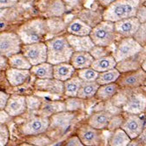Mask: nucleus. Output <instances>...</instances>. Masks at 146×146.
<instances>
[{"label":"nucleus","instance_id":"nucleus-1","mask_svg":"<svg viewBox=\"0 0 146 146\" xmlns=\"http://www.w3.org/2000/svg\"><path fill=\"white\" fill-rule=\"evenodd\" d=\"M141 5L140 0H116L103 11V18L105 21L116 23L126 18L137 16Z\"/></svg>","mask_w":146,"mask_h":146},{"label":"nucleus","instance_id":"nucleus-2","mask_svg":"<svg viewBox=\"0 0 146 146\" xmlns=\"http://www.w3.org/2000/svg\"><path fill=\"white\" fill-rule=\"evenodd\" d=\"M48 51L47 62L52 65L70 63L74 50L70 45L66 36H56L45 41Z\"/></svg>","mask_w":146,"mask_h":146},{"label":"nucleus","instance_id":"nucleus-3","mask_svg":"<svg viewBox=\"0 0 146 146\" xmlns=\"http://www.w3.org/2000/svg\"><path fill=\"white\" fill-rule=\"evenodd\" d=\"M17 35L24 44H31L44 42L48 34L47 20L43 18H34L27 21L17 30Z\"/></svg>","mask_w":146,"mask_h":146},{"label":"nucleus","instance_id":"nucleus-4","mask_svg":"<svg viewBox=\"0 0 146 146\" xmlns=\"http://www.w3.org/2000/svg\"><path fill=\"white\" fill-rule=\"evenodd\" d=\"M90 36L95 45L110 47L116 42L117 38V35L115 30V24L110 21L103 20L101 23L92 28Z\"/></svg>","mask_w":146,"mask_h":146},{"label":"nucleus","instance_id":"nucleus-5","mask_svg":"<svg viewBox=\"0 0 146 146\" xmlns=\"http://www.w3.org/2000/svg\"><path fill=\"white\" fill-rule=\"evenodd\" d=\"M143 48L134 38H122L113 50L112 56L117 63H119L136 56L143 50Z\"/></svg>","mask_w":146,"mask_h":146},{"label":"nucleus","instance_id":"nucleus-6","mask_svg":"<svg viewBox=\"0 0 146 146\" xmlns=\"http://www.w3.org/2000/svg\"><path fill=\"white\" fill-rule=\"evenodd\" d=\"M23 42L17 33L2 31L0 34V53L1 56L11 58L22 52Z\"/></svg>","mask_w":146,"mask_h":146},{"label":"nucleus","instance_id":"nucleus-7","mask_svg":"<svg viewBox=\"0 0 146 146\" xmlns=\"http://www.w3.org/2000/svg\"><path fill=\"white\" fill-rule=\"evenodd\" d=\"M22 53L27 58L32 66L46 63L48 60V51L45 42L24 44Z\"/></svg>","mask_w":146,"mask_h":146},{"label":"nucleus","instance_id":"nucleus-8","mask_svg":"<svg viewBox=\"0 0 146 146\" xmlns=\"http://www.w3.org/2000/svg\"><path fill=\"white\" fill-rule=\"evenodd\" d=\"M145 80L146 72L142 68H140L136 70L122 73L117 83L121 89L131 90L143 85Z\"/></svg>","mask_w":146,"mask_h":146},{"label":"nucleus","instance_id":"nucleus-9","mask_svg":"<svg viewBox=\"0 0 146 146\" xmlns=\"http://www.w3.org/2000/svg\"><path fill=\"white\" fill-rule=\"evenodd\" d=\"M50 117L38 115L25 122L21 127V131L25 136H36L44 134L50 128Z\"/></svg>","mask_w":146,"mask_h":146},{"label":"nucleus","instance_id":"nucleus-10","mask_svg":"<svg viewBox=\"0 0 146 146\" xmlns=\"http://www.w3.org/2000/svg\"><path fill=\"white\" fill-rule=\"evenodd\" d=\"M114 24L117 35V36L121 38V39L127 38H134V36L136 35L141 25L140 21L136 17L126 18V19H123Z\"/></svg>","mask_w":146,"mask_h":146},{"label":"nucleus","instance_id":"nucleus-11","mask_svg":"<svg viewBox=\"0 0 146 146\" xmlns=\"http://www.w3.org/2000/svg\"><path fill=\"white\" fill-rule=\"evenodd\" d=\"M77 136L80 138L84 146H98L102 141L101 130L95 129L88 123L79 128Z\"/></svg>","mask_w":146,"mask_h":146},{"label":"nucleus","instance_id":"nucleus-12","mask_svg":"<svg viewBox=\"0 0 146 146\" xmlns=\"http://www.w3.org/2000/svg\"><path fill=\"white\" fill-rule=\"evenodd\" d=\"M34 87L36 90L44 93H49L51 95H64V82L55 78L48 79H36Z\"/></svg>","mask_w":146,"mask_h":146},{"label":"nucleus","instance_id":"nucleus-13","mask_svg":"<svg viewBox=\"0 0 146 146\" xmlns=\"http://www.w3.org/2000/svg\"><path fill=\"white\" fill-rule=\"evenodd\" d=\"M121 129H123L131 139H135L144 130V122L137 115L130 114L124 118Z\"/></svg>","mask_w":146,"mask_h":146},{"label":"nucleus","instance_id":"nucleus-14","mask_svg":"<svg viewBox=\"0 0 146 146\" xmlns=\"http://www.w3.org/2000/svg\"><path fill=\"white\" fill-rule=\"evenodd\" d=\"M5 111L11 117H16L24 114L27 111L26 96L19 94L11 95Z\"/></svg>","mask_w":146,"mask_h":146},{"label":"nucleus","instance_id":"nucleus-15","mask_svg":"<svg viewBox=\"0 0 146 146\" xmlns=\"http://www.w3.org/2000/svg\"><path fill=\"white\" fill-rule=\"evenodd\" d=\"M146 108V97L140 93H132L129 95L123 105V110L129 114L137 115Z\"/></svg>","mask_w":146,"mask_h":146},{"label":"nucleus","instance_id":"nucleus-16","mask_svg":"<svg viewBox=\"0 0 146 146\" xmlns=\"http://www.w3.org/2000/svg\"><path fill=\"white\" fill-rule=\"evenodd\" d=\"M40 11L44 16L50 17H59L66 11L63 0H43L39 5Z\"/></svg>","mask_w":146,"mask_h":146},{"label":"nucleus","instance_id":"nucleus-17","mask_svg":"<svg viewBox=\"0 0 146 146\" xmlns=\"http://www.w3.org/2000/svg\"><path fill=\"white\" fill-rule=\"evenodd\" d=\"M67 40L74 50V52H90L95 46L92 39L90 36H74L67 34L65 35Z\"/></svg>","mask_w":146,"mask_h":146},{"label":"nucleus","instance_id":"nucleus-18","mask_svg":"<svg viewBox=\"0 0 146 146\" xmlns=\"http://www.w3.org/2000/svg\"><path fill=\"white\" fill-rule=\"evenodd\" d=\"M5 78L9 84L13 87H18L25 84L31 76V70L8 68L5 71Z\"/></svg>","mask_w":146,"mask_h":146},{"label":"nucleus","instance_id":"nucleus-19","mask_svg":"<svg viewBox=\"0 0 146 146\" xmlns=\"http://www.w3.org/2000/svg\"><path fill=\"white\" fill-rule=\"evenodd\" d=\"M113 115L109 111L102 110V111H97L91 115L88 119V124L91 127L95 128L98 130H104L105 128H108L111 117Z\"/></svg>","mask_w":146,"mask_h":146},{"label":"nucleus","instance_id":"nucleus-20","mask_svg":"<svg viewBox=\"0 0 146 146\" xmlns=\"http://www.w3.org/2000/svg\"><path fill=\"white\" fill-rule=\"evenodd\" d=\"M94 61H95L94 58L91 56V54L90 52L81 51V52L73 53L70 63L77 70H79L91 67Z\"/></svg>","mask_w":146,"mask_h":146},{"label":"nucleus","instance_id":"nucleus-21","mask_svg":"<svg viewBox=\"0 0 146 146\" xmlns=\"http://www.w3.org/2000/svg\"><path fill=\"white\" fill-rule=\"evenodd\" d=\"M77 70L71 65L70 63H63L56 64L53 67V77L55 79L65 82L76 75Z\"/></svg>","mask_w":146,"mask_h":146},{"label":"nucleus","instance_id":"nucleus-22","mask_svg":"<svg viewBox=\"0 0 146 146\" xmlns=\"http://www.w3.org/2000/svg\"><path fill=\"white\" fill-rule=\"evenodd\" d=\"M74 118H75L74 112L65 111L56 113L50 117V127L58 128V129H65V128L69 127V125L71 123V122Z\"/></svg>","mask_w":146,"mask_h":146},{"label":"nucleus","instance_id":"nucleus-23","mask_svg":"<svg viewBox=\"0 0 146 146\" xmlns=\"http://www.w3.org/2000/svg\"><path fill=\"white\" fill-rule=\"evenodd\" d=\"M67 32L68 34L74 36H90L92 27L90 26L88 24L81 20L80 18H74L68 25H67Z\"/></svg>","mask_w":146,"mask_h":146},{"label":"nucleus","instance_id":"nucleus-24","mask_svg":"<svg viewBox=\"0 0 146 146\" xmlns=\"http://www.w3.org/2000/svg\"><path fill=\"white\" fill-rule=\"evenodd\" d=\"M66 106L64 101H52L43 103L40 110L38 111V115L43 117H51L52 115L65 111Z\"/></svg>","mask_w":146,"mask_h":146},{"label":"nucleus","instance_id":"nucleus-25","mask_svg":"<svg viewBox=\"0 0 146 146\" xmlns=\"http://www.w3.org/2000/svg\"><path fill=\"white\" fill-rule=\"evenodd\" d=\"M120 90H121V88L117 84V83L100 85L95 98H96V99L102 101V102L111 100L119 92Z\"/></svg>","mask_w":146,"mask_h":146},{"label":"nucleus","instance_id":"nucleus-26","mask_svg":"<svg viewBox=\"0 0 146 146\" xmlns=\"http://www.w3.org/2000/svg\"><path fill=\"white\" fill-rule=\"evenodd\" d=\"M84 81L77 75L73 76L71 78L64 82V95L66 98H76L78 95L80 88Z\"/></svg>","mask_w":146,"mask_h":146},{"label":"nucleus","instance_id":"nucleus-27","mask_svg":"<svg viewBox=\"0 0 146 146\" xmlns=\"http://www.w3.org/2000/svg\"><path fill=\"white\" fill-rule=\"evenodd\" d=\"M53 67L51 64L46 62L38 65L32 66L30 70L31 75L34 76L36 79H48L54 78L53 77Z\"/></svg>","mask_w":146,"mask_h":146},{"label":"nucleus","instance_id":"nucleus-28","mask_svg":"<svg viewBox=\"0 0 146 146\" xmlns=\"http://www.w3.org/2000/svg\"><path fill=\"white\" fill-rule=\"evenodd\" d=\"M78 18L88 24L91 27H95L97 25L101 23L103 18V12L99 13L95 11H91L90 9H83L78 13Z\"/></svg>","mask_w":146,"mask_h":146},{"label":"nucleus","instance_id":"nucleus-29","mask_svg":"<svg viewBox=\"0 0 146 146\" xmlns=\"http://www.w3.org/2000/svg\"><path fill=\"white\" fill-rule=\"evenodd\" d=\"M100 85L99 84L95 82H84L80 90L78 92V98L83 99V100H90L96 97V94L99 89Z\"/></svg>","mask_w":146,"mask_h":146},{"label":"nucleus","instance_id":"nucleus-30","mask_svg":"<svg viewBox=\"0 0 146 146\" xmlns=\"http://www.w3.org/2000/svg\"><path fill=\"white\" fill-rule=\"evenodd\" d=\"M117 63L115 60L114 57L112 55H110V56L99 58V59H96L92 65H91V68H93L95 70H97L98 72L101 73V72H104L110 70H112L117 68Z\"/></svg>","mask_w":146,"mask_h":146},{"label":"nucleus","instance_id":"nucleus-31","mask_svg":"<svg viewBox=\"0 0 146 146\" xmlns=\"http://www.w3.org/2000/svg\"><path fill=\"white\" fill-rule=\"evenodd\" d=\"M131 138L121 128L112 132L109 138L110 146H128L131 142Z\"/></svg>","mask_w":146,"mask_h":146},{"label":"nucleus","instance_id":"nucleus-32","mask_svg":"<svg viewBox=\"0 0 146 146\" xmlns=\"http://www.w3.org/2000/svg\"><path fill=\"white\" fill-rule=\"evenodd\" d=\"M9 65L11 68L19 69V70H30L32 68L31 64L22 52L13 55V56L9 58Z\"/></svg>","mask_w":146,"mask_h":146},{"label":"nucleus","instance_id":"nucleus-33","mask_svg":"<svg viewBox=\"0 0 146 146\" xmlns=\"http://www.w3.org/2000/svg\"><path fill=\"white\" fill-rule=\"evenodd\" d=\"M122 73L117 69H112L104 72L99 73V76L98 78L97 82L99 84V85H104V84H110L117 83L118 78H120Z\"/></svg>","mask_w":146,"mask_h":146},{"label":"nucleus","instance_id":"nucleus-34","mask_svg":"<svg viewBox=\"0 0 146 146\" xmlns=\"http://www.w3.org/2000/svg\"><path fill=\"white\" fill-rule=\"evenodd\" d=\"M137 55H136V56H134L132 58H128L126 60H123L122 62L117 63V69L121 73H125V72H129V71H132V70H136L137 69H140L143 61H139V59L137 58Z\"/></svg>","mask_w":146,"mask_h":146},{"label":"nucleus","instance_id":"nucleus-35","mask_svg":"<svg viewBox=\"0 0 146 146\" xmlns=\"http://www.w3.org/2000/svg\"><path fill=\"white\" fill-rule=\"evenodd\" d=\"M47 20L48 34L50 35H58L60 32L67 30V25L65 22L59 17H50Z\"/></svg>","mask_w":146,"mask_h":146},{"label":"nucleus","instance_id":"nucleus-36","mask_svg":"<svg viewBox=\"0 0 146 146\" xmlns=\"http://www.w3.org/2000/svg\"><path fill=\"white\" fill-rule=\"evenodd\" d=\"M77 75L84 82H95L98 80V78L99 76V72L95 70L93 68L89 67V68L77 70Z\"/></svg>","mask_w":146,"mask_h":146},{"label":"nucleus","instance_id":"nucleus-37","mask_svg":"<svg viewBox=\"0 0 146 146\" xmlns=\"http://www.w3.org/2000/svg\"><path fill=\"white\" fill-rule=\"evenodd\" d=\"M66 111L74 112L84 108V100L76 97V98H66L64 100Z\"/></svg>","mask_w":146,"mask_h":146},{"label":"nucleus","instance_id":"nucleus-38","mask_svg":"<svg viewBox=\"0 0 146 146\" xmlns=\"http://www.w3.org/2000/svg\"><path fill=\"white\" fill-rule=\"evenodd\" d=\"M112 52L113 50H111L109 49V47H103L98 45H95L94 48L90 51L91 56L94 58L95 60L110 56V55H112Z\"/></svg>","mask_w":146,"mask_h":146},{"label":"nucleus","instance_id":"nucleus-39","mask_svg":"<svg viewBox=\"0 0 146 146\" xmlns=\"http://www.w3.org/2000/svg\"><path fill=\"white\" fill-rule=\"evenodd\" d=\"M43 101L39 98V97L36 96H26V104H27V110L30 111H39Z\"/></svg>","mask_w":146,"mask_h":146},{"label":"nucleus","instance_id":"nucleus-40","mask_svg":"<svg viewBox=\"0 0 146 146\" xmlns=\"http://www.w3.org/2000/svg\"><path fill=\"white\" fill-rule=\"evenodd\" d=\"M51 142L52 141L49 138V137L44 134H40L36 136H31V138L27 143H31L36 146H45V145H49L50 143H51Z\"/></svg>","mask_w":146,"mask_h":146},{"label":"nucleus","instance_id":"nucleus-41","mask_svg":"<svg viewBox=\"0 0 146 146\" xmlns=\"http://www.w3.org/2000/svg\"><path fill=\"white\" fill-rule=\"evenodd\" d=\"M134 38L143 47L146 44V22L141 24L138 31H137Z\"/></svg>","mask_w":146,"mask_h":146},{"label":"nucleus","instance_id":"nucleus-42","mask_svg":"<svg viewBox=\"0 0 146 146\" xmlns=\"http://www.w3.org/2000/svg\"><path fill=\"white\" fill-rule=\"evenodd\" d=\"M86 0H63L66 7V11H73L80 9L84 6Z\"/></svg>","mask_w":146,"mask_h":146},{"label":"nucleus","instance_id":"nucleus-43","mask_svg":"<svg viewBox=\"0 0 146 146\" xmlns=\"http://www.w3.org/2000/svg\"><path fill=\"white\" fill-rule=\"evenodd\" d=\"M124 118L121 116V115H114L111 121H110V123L108 125V129L111 131H116L117 129H119L121 128L123 123Z\"/></svg>","mask_w":146,"mask_h":146},{"label":"nucleus","instance_id":"nucleus-44","mask_svg":"<svg viewBox=\"0 0 146 146\" xmlns=\"http://www.w3.org/2000/svg\"><path fill=\"white\" fill-rule=\"evenodd\" d=\"M10 132L5 123L0 125V146H5L9 141Z\"/></svg>","mask_w":146,"mask_h":146},{"label":"nucleus","instance_id":"nucleus-45","mask_svg":"<svg viewBox=\"0 0 146 146\" xmlns=\"http://www.w3.org/2000/svg\"><path fill=\"white\" fill-rule=\"evenodd\" d=\"M64 146H84V145L78 136H72L66 140Z\"/></svg>","mask_w":146,"mask_h":146},{"label":"nucleus","instance_id":"nucleus-46","mask_svg":"<svg viewBox=\"0 0 146 146\" xmlns=\"http://www.w3.org/2000/svg\"><path fill=\"white\" fill-rule=\"evenodd\" d=\"M10 97H11V95H9L7 92H5V91H4V90L0 91V111L5 110V108L9 101Z\"/></svg>","mask_w":146,"mask_h":146},{"label":"nucleus","instance_id":"nucleus-47","mask_svg":"<svg viewBox=\"0 0 146 146\" xmlns=\"http://www.w3.org/2000/svg\"><path fill=\"white\" fill-rule=\"evenodd\" d=\"M136 17L140 21L141 24L146 22V7L143 5H140V7L138 8Z\"/></svg>","mask_w":146,"mask_h":146},{"label":"nucleus","instance_id":"nucleus-48","mask_svg":"<svg viewBox=\"0 0 146 146\" xmlns=\"http://www.w3.org/2000/svg\"><path fill=\"white\" fill-rule=\"evenodd\" d=\"M19 0H0V8L1 9H6L11 8L16 5Z\"/></svg>","mask_w":146,"mask_h":146},{"label":"nucleus","instance_id":"nucleus-49","mask_svg":"<svg viewBox=\"0 0 146 146\" xmlns=\"http://www.w3.org/2000/svg\"><path fill=\"white\" fill-rule=\"evenodd\" d=\"M0 68H1L2 71H5L8 68H10L9 65V58L5 57V56H1V61H0Z\"/></svg>","mask_w":146,"mask_h":146},{"label":"nucleus","instance_id":"nucleus-50","mask_svg":"<svg viewBox=\"0 0 146 146\" xmlns=\"http://www.w3.org/2000/svg\"><path fill=\"white\" fill-rule=\"evenodd\" d=\"M0 116H1V124L5 123L6 121L10 120L11 118V117L5 111V110H3V111H0Z\"/></svg>","mask_w":146,"mask_h":146},{"label":"nucleus","instance_id":"nucleus-51","mask_svg":"<svg viewBox=\"0 0 146 146\" xmlns=\"http://www.w3.org/2000/svg\"><path fill=\"white\" fill-rule=\"evenodd\" d=\"M97 1L99 3L100 5H102L104 8H107L110 5H111L113 2H115L116 0H97Z\"/></svg>","mask_w":146,"mask_h":146},{"label":"nucleus","instance_id":"nucleus-52","mask_svg":"<svg viewBox=\"0 0 146 146\" xmlns=\"http://www.w3.org/2000/svg\"><path fill=\"white\" fill-rule=\"evenodd\" d=\"M143 145H146V129L143 131V132L137 137Z\"/></svg>","mask_w":146,"mask_h":146},{"label":"nucleus","instance_id":"nucleus-53","mask_svg":"<svg viewBox=\"0 0 146 146\" xmlns=\"http://www.w3.org/2000/svg\"><path fill=\"white\" fill-rule=\"evenodd\" d=\"M128 146H144L137 138H135V139H132L131 142L129 143Z\"/></svg>","mask_w":146,"mask_h":146},{"label":"nucleus","instance_id":"nucleus-54","mask_svg":"<svg viewBox=\"0 0 146 146\" xmlns=\"http://www.w3.org/2000/svg\"><path fill=\"white\" fill-rule=\"evenodd\" d=\"M141 68L146 72V58H144V60L143 61L142 63V65H141Z\"/></svg>","mask_w":146,"mask_h":146},{"label":"nucleus","instance_id":"nucleus-55","mask_svg":"<svg viewBox=\"0 0 146 146\" xmlns=\"http://www.w3.org/2000/svg\"><path fill=\"white\" fill-rule=\"evenodd\" d=\"M18 146H36V145H33V144L29 143H21L20 145H18Z\"/></svg>","mask_w":146,"mask_h":146},{"label":"nucleus","instance_id":"nucleus-56","mask_svg":"<svg viewBox=\"0 0 146 146\" xmlns=\"http://www.w3.org/2000/svg\"><path fill=\"white\" fill-rule=\"evenodd\" d=\"M34 0H19V2L21 3H29V2H32Z\"/></svg>","mask_w":146,"mask_h":146},{"label":"nucleus","instance_id":"nucleus-57","mask_svg":"<svg viewBox=\"0 0 146 146\" xmlns=\"http://www.w3.org/2000/svg\"><path fill=\"white\" fill-rule=\"evenodd\" d=\"M143 5H144V6L146 7V0H145V1L143 2Z\"/></svg>","mask_w":146,"mask_h":146},{"label":"nucleus","instance_id":"nucleus-58","mask_svg":"<svg viewBox=\"0 0 146 146\" xmlns=\"http://www.w3.org/2000/svg\"><path fill=\"white\" fill-rule=\"evenodd\" d=\"M143 86H145V87H146V80H145V82H144V84H143Z\"/></svg>","mask_w":146,"mask_h":146}]
</instances>
